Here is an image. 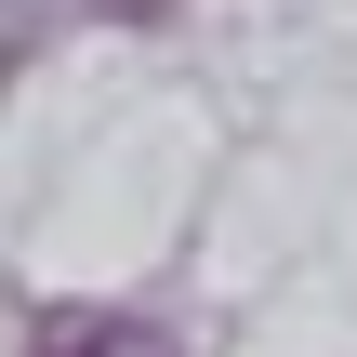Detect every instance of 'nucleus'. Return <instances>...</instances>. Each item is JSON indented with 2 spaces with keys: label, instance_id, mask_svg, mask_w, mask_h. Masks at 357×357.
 <instances>
[{
  "label": "nucleus",
  "instance_id": "f257e3e1",
  "mask_svg": "<svg viewBox=\"0 0 357 357\" xmlns=\"http://www.w3.org/2000/svg\"><path fill=\"white\" fill-rule=\"evenodd\" d=\"M26 357H172V331H146L119 305H40L26 318Z\"/></svg>",
  "mask_w": 357,
  "mask_h": 357
}]
</instances>
